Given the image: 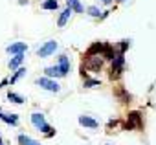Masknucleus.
I'll list each match as a JSON object with an SVG mask.
<instances>
[{
	"mask_svg": "<svg viewBox=\"0 0 156 145\" xmlns=\"http://www.w3.org/2000/svg\"><path fill=\"white\" fill-rule=\"evenodd\" d=\"M31 123H33V125H35V129H39L41 132H46L48 136H53V132H51L50 125L46 123V119H44V116H42L41 112H33V114H31Z\"/></svg>",
	"mask_w": 156,
	"mask_h": 145,
	"instance_id": "f257e3e1",
	"label": "nucleus"
},
{
	"mask_svg": "<svg viewBox=\"0 0 156 145\" xmlns=\"http://www.w3.org/2000/svg\"><path fill=\"white\" fill-rule=\"evenodd\" d=\"M37 85L42 87V88L48 90V92H59V90H61V85L55 83V81H51L50 77H39V79H37Z\"/></svg>",
	"mask_w": 156,
	"mask_h": 145,
	"instance_id": "f03ea898",
	"label": "nucleus"
},
{
	"mask_svg": "<svg viewBox=\"0 0 156 145\" xmlns=\"http://www.w3.org/2000/svg\"><path fill=\"white\" fill-rule=\"evenodd\" d=\"M55 50H57V42H55V41H48V42H44V44L37 50V55H39V57H50L51 53H55Z\"/></svg>",
	"mask_w": 156,
	"mask_h": 145,
	"instance_id": "7ed1b4c3",
	"label": "nucleus"
},
{
	"mask_svg": "<svg viewBox=\"0 0 156 145\" xmlns=\"http://www.w3.org/2000/svg\"><path fill=\"white\" fill-rule=\"evenodd\" d=\"M123 66H125V57L123 53H118L112 61V76H119L123 72Z\"/></svg>",
	"mask_w": 156,
	"mask_h": 145,
	"instance_id": "20e7f679",
	"label": "nucleus"
},
{
	"mask_svg": "<svg viewBox=\"0 0 156 145\" xmlns=\"http://www.w3.org/2000/svg\"><path fill=\"white\" fill-rule=\"evenodd\" d=\"M28 50V44L26 42H13L6 48L8 53H15V55H24V51Z\"/></svg>",
	"mask_w": 156,
	"mask_h": 145,
	"instance_id": "39448f33",
	"label": "nucleus"
},
{
	"mask_svg": "<svg viewBox=\"0 0 156 145\" xmlns=\"http://www.w3.org/2000/svg\"><path fill=\"white\" fill-rule=\"evenodd\" d=\"M134 127H141V116H140V112H130L129 114L127 129H134Z\"/></svg>",
	"mask_w": 156,
	"mask_h": 145,
	"instance_id": "423d86ee",
	"label": "nucleus"
},
{
	"mask_svg": "<svg viewBox=\"0 0 156 145\" xmlns=\"http://www.w3.org/2000/svg\"><path fill=\"white\" fill-rule=\"evenodd\" d=\"M79 123L83 127H88V129H98L99 127V123L94 118H90V116H79Z\"/></svg>",
	"mask_w": 156,
	"mask_h": 145,
	"instance_id": "0eeeda50",
	"label": "nucleus"
},
{
	"mask_svg": "<svg viewBox=\"0 0 156 145\" xmlns=\"http://www.w3.org/2000/svg\"><path fill=\"white\" fill-rule=\"evenodd\" d=\"M57 66L61 68L62 76H66L68 72H70V59H68L66 55H61V57H59V64H57Z\"/></svg>",
	"mask_w": 156,
	"mask_h": 145,
	"instance_id": "6e6552de",
	"label": "nucleus"
},
{
	"mask_svg": "<svg viewBox=\"0 0 156 145\" xmlns=\"http://www.w3.org/2000/svg\"><path fill=\"white\" fill-rule=\"evenodd\" d=\"M105 48H107V44H103V42H96L94 46H90V48H88L87 55H88V57H92V55H96V53H103V51H105Z\"/></svg>",
	"mask_w": 156,
	"mask_h": 145,
	"instance_id": "1a4fd4ad",
	"label": "nucleus"
},
{
	"mask_svg": "<svg viewBox=\"0 0 156 145\" xmlns=\"http://www.w3.org/2000/svg\"><path fill=\"white\" fill-rule=\"evenodd\" d=\"M44 72H46L48 77H62V72H61L59 66H48Z\"/></svg>",
	"mask_w": 156,
	"mask_h": 145,
	"instance_id": "9d476101",
	"label": "nucleus"
},
{
	"mask_svg": "<svg viewBox=\"0 0 156 145\" xmlns=\"http://www.w3.org/2000/svg\"><path fill=\"white\" fill-rule=\"evenodd\" d=\"M66 4H68V8H70L72 11H75V13H83V11H85L79 0H66Z\"/></svg>",
	"mask_w": 156,
	"mask_h": 145,
	"instance_id": "9b49d317",
	"label": "nucleus"
},
{
	"mask_svg": "<svg viewBox=\"0 0 156 145\" xmlns=\"http://www.w3.org/2000/svg\"><path fill=\"white\" fill-rule=\"evenodd\" d=\"M101 64H103V59H99V55L94 59V57H88V61H87V66H90L92 70H98V68H101Z\"/></svg>",
	"mask_w": 156,
	"mask_h": 145,
	"instance_id": "f8f14e48",
	"label": "nucleus"
},
{
	"mask_svg": "<svg viewBox=\"0 0 156 145\" xmlns=\"http://www.w3.org/2000/svg\"><path fill=\"white\" fill-rule=\"evenodd\" d=\"M72 13H73V11H72L70 8H66V9H64V11L61 13V17H59V22H57V24H59V26L62 28V26H64V24L68 22V19H70V15H72Z\"/></svg>",
	"mask_w": 156,
	"mask_h": 145,
	"instance_id": "ddd939ff",
	"label": "nucleus"
},
{
	"mask_svg": "<svg viewBox=\"0 0 156 145\" xmlns=\"http://www.w3.org/2000/svg\"><path fill=\"white\" fill-rule=\"evenodd\" d=\"M19 143H20V145H41L39 141L31 140V138L26 136V134H20V136H19Z\"/></svg>",
	"mask_w": 156,
	"mask_h": 145,
	"instance_id": "4468645a",
	"label": "nucleus"
},
{
	"mask_svg": "<svg viewBox=\"0 0 156 145\" xmlns=\"http://www.w3.org/2000/svg\"><path fill=\"white\" fill-rule=\"evenodd\" d=\"M22 61H24V55H15L11 61H9V68L13 70V68H19L20 64H22Z\"/></svg>",
	"mask_w": 156,
	"mask_h": 145,
	"instance_id": "2eb2a0df",
	"label": "nucleus"
},
{
	"mask_svg": "<svg viewBox=\"0 0 156 145\" xmlns=\"http://www.w3.org/2000/svg\"><path fill=\"white\" fill-rule=\"evenodd\" d=\"M57 8H59L57 0H46V2H42V9H57Z\"/></svg>",
	"mask_w": 156,
	"mask_h": 145,
	"instance_id": "dca6fc26",
	"label": "nucleus"
},
{
	"mask_svg": "<svg viewBox=\"0 0 156 145\" xmlns=\"http://www.w3.org/2000/svg\"><path fill=\"white\" fill-rule=\"evenodd\" d=\"M8 99H9V101H13V103H17V105L24 103V99H22L19 94H15V92H9V94H8Z\"/></svg>",
	"mask_w": 156,
	"mask_h": 145,
	"instance_id": "f3484780",
	"label": "nucleus"
},
{
	"mask_svg": "<svg viewBox=\"0 0 156 145\" xmlns=\"http://www.w3.org/2000/svg\"><path fill=\"white\" fill-rule=\"evenodd\" d=\"M2 119H4L6 123H9V125H17V123H19V118H17L15 114H9V116H6V114H4V116H2Z\"/></svg>",
	"mask_w": 156,
	"mask_h": 145,
	"instance_id": "a211bd4d",
	"label": "nucleus"
},
{
	"mask_svg": "<svg viewBox=\"0 0 156 145\" xmlns=\"http://www.w3.org/2000/svg\"><path fill=\"white\" fill-rule=\"evenodd\" d=\"M24 74H26V68H19V70H17V74H15V76L9 79V83H17V81H19V79L24 76Z\"/></svg>",
	"mask_w": 156,
	"mask_h": 145,
	"instance_id": "6ab92c4d",
	"label": "nucleus"
},
{
	"mask_svg": "<svg viewBox=\"0 0 156 145\" xmlns=\"http://www.w3.org/2000/svg\"><path fill=\"white\" fill-rule=\"evenodd\" d=\"M99 13H101V11H99L98 8H94V6L88 8V15H90V17H99Z\"/></svg>",
	"mask_w": 156,
	"mask_h": 145,
	"instance_id": "aec40b11",
	"label": "nucleus"
},
{
	"mask_svg": "<svg viewBox=\"0 0 156 145\" xmlns=\"http://www.w3.org/2000/svg\"><path fill=\"white\" fill-rule=\"evenodd\" d=\"M98 85H99V81H98V79H87V81H85V87H88V88L98 87Z\"/></svg>",
	"mask_w": 156,
	"mask_h": 145,
	"instance_id": "412c9836",
	"label": "nucleus"
},
{
	"mask_svg": "<svg viewBox=\"0 0 156 145\" xmlns=\"http://www.w3.org/2000/svg\"><path fill=\"white\" fill-rule=\"evenodd\" d=\"M129 44H130L129 41H121V46H119V53H123V51L129 48Z\"/></svg>",
	"mask_w": 156,
	"mask_h": 145,
	"instance_id": "4be33fe9",
	"label": "nucleus"
},
{
	"mask_svg": "<svg viewBox=\"0 0 156 145\" xmlns=\"http://www.w3.org/2000/svg\"><path fill=\"white\" fill-rule=\"evenodd\" d=\"M101 2H105V4H110V2H112V0H101Z\"/></svg>",
	"mask_w": 156,
	"mask_h": 145,
	"instance_id": "5701e85b",
	"label": "nucleus"
},
{
	"mask_svg": "<svg viewBox=\"0 0 156 145\" xmlns=\"http://www.w3.org/2000/svg\"><path fill=\"white\" fill-rule=\"evenodd\" d=\"M119 2H125V0H119Z\"/></svg>",
	"mask_w": 156,
	"mask_h": 145,
	"instance_id": "b1692460",
	"label": "nucleus"
},
{
	"mask_svg": "<svg viewBox=\"0 0 156 145\" xmlns=\"http://www.w3.org/2000/svg\"><path fill=\"white\" fill-rule=\"evenodd\" d=\"M0 145H4V143H2V141H0Z\"/></svg>",
	"mask_w": 156,
	"mask_h": 145,
	"instance_id": "393cba45",
	"label": "nucleus"
},
{
	"mask_svg": "<svg viewBox=\"0 0 156 145\" xmlns=\"http://www.w3.org/2000/svg\"><path fill=\"white\" fill-rule=\"evenodd\" d=\"M107 145H108V143H107Z\"/></svg>",
	"mask_w": 156,
	"mask_h": 145,
	"instance_id": "a878e982",
	"label": "nucleus"
}]
</instances>
